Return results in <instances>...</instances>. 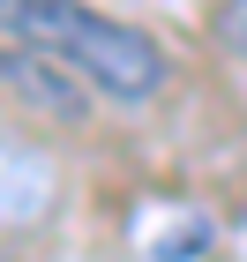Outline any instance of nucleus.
<instances>
[{
  "label": "nucleus",
  "instance_id": "nucleus-1",
  "mask_svg": "<svg viewBox=\"0 0 247 262\" xmlns=\"http://www.w3.org/2000/svg\"><path fill=\"white\" fill-rule=\"evenodd\" d=\"M0 38L23 45L30 60L68 68L113 105H150L165 90V45L120 15H98L82 0H0Z\"/></svg>",
  "mask_w": 247,
  "mask_h": 262
},
{
  "label": "nucleus",
  "instance_id": "nucleus-2",
  "mask_svg": "<svg viewBox=\"0 0 247 262\" xmlns=\"http://www.w3.org/2000/svg\"><path fill=\"white\" fill-rule=\"evenodd\" d=\"M210 38L225 45L232 60H247V0H217L210 8Z\"/></svg>",
  "mask_w": 247,
  "mask_h": 262
}]
</instances>
